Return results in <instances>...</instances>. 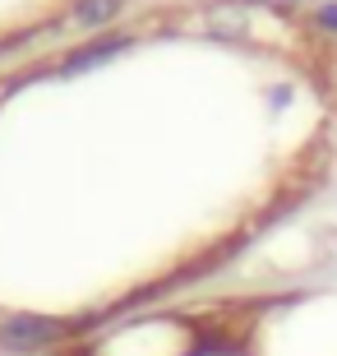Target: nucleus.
<instances>
[{
  "label": "nucleus",
  "instance_id": "nucleus-1",
  "mask_svg": "<svg viewBox=\"0 0 337 356\" xmlns=\"http://www.w3.org/2000/svg\"><path fill=\"white\" fill-rule=\"evenodd\" d=\"M120 10V0H83L74 14H69V24H79V28H97V24H106L111 14Z\"/></svg>",
  "mask_w": 337,
  "mask_h": 356
},
{
  "label": "nucleus",
  "instance_id": "nucleus-2",
  "mask_svg": "<svg viewBox=\"0 0 337 356\" xmlns=\"http://www.w3.org/2000/svg\"><path fill=\"white\" fill-rule=\"evenodd\" d=\"M120 47H125V38H111V42H97V47H88V51L69 56V70H88L92 60H106V56H116Z\"/></svg>",
  "mask_w": 337,
  "mask_h": 356
},
{
  "label": "nucleus",
  "instance_id": "nucleus-3",
  "mask_svg": "<svg viewBox=\"0 0 337 356\" xmlns=\"http://www.w3.org/2000/svg\"><path fill=\"white\" fill-rule=\"evenodd\" d=\"M319 24H328V28H337V5H324V10H319Z\"/></svg>",
  "mask_w": 337,
  "mask_h": 356
}]
</instances>
